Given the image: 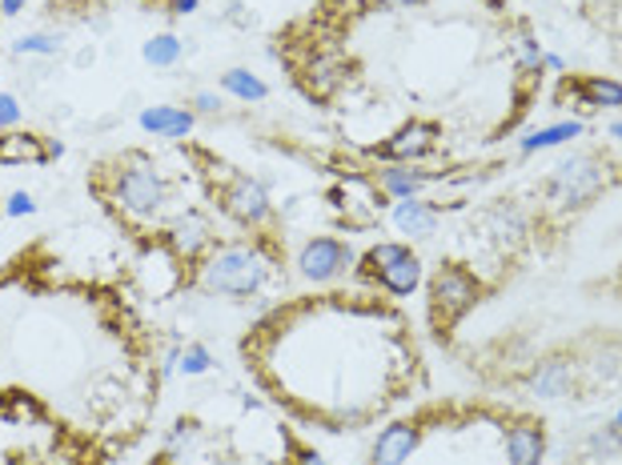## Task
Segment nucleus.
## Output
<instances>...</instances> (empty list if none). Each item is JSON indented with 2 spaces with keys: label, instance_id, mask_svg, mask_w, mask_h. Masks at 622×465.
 I'll return each mask as SVG.
<instances>
[{
  "label": "nucleus",
  "instance_id": "1",
  "mask_svg": "<svg viewBox=\"0 0 622 465\" xmlns=\"http://www.w3.org/2000/svg\"><path fill=\"white\" fill-rule=\"evenodd\" d=\"M273 273V257L261 245L237 241V245H221L217 253H209L201 265V289L217 293V297H253Z\"/></svg>",
  "mask_w": 622,
  "mask_h": 465
},
{
  "label": "nucleus",
  "instance_id": "2",
  "mask_svg": "<svg viewBox=\"0 0 622 465\" xmlns=\"http://www.w3.org/2000/svg\"><path fill=\"white\" fill-rule=\"evenodd\" d=\"M362 277L374 282L377 289L394 293V297H410V293L422 285V261L410 245H397V241H382L362 257Z\"/></svg>",
  "mask_w": 622,
  "mask_h": 465
},
{
  "label": "nucleus",
  "instance_id": "3",
  "mask_svg": "<svg viewBox=\"0 0 622 465\" xmlns=\"http://www.w3.org/2000/svg\"><path fill=\"white\" fill-rule=\"evenodd\" d=\"M607 169L602 161L587 157V152H570L567 161L554 165V173L547 177V201L554 209H582L599 197Z\"/></svg>",
  "mask_w": 622,
  "mask_h": 465
},
{
  "label": "nucleus",
  "instance_id": "4",
  "mask_svg": "<svg viewBox=\"0 0 622 465\" xmlns=\"http://www.w3.org/2000/svg\"><path fill=\"white\" fill-rule=\"evenodd\" d=\"M113 201L121 205V213L149 221L169 201V184H165L162 169H153L149 161H133L113 177Z\"/></svg>",
  "mask_w": 622,
  "mask_h": 465
},
{
  "label": "nucleus",
  "instance_id": "5",
  "mask_svg": "<svg viewBox=\"0 0 622 465\" xmlns=\"http://www.w3.org/2000/svg\"><path fill=\"white\" fill-rule=\"evenodd\" d=\"M478 293H483L478 277L470 270H462V265H442L434 273V282H429V317L438 325V334L442 329H454L462 317L470 314Z\"/></svg>",
  "mask_w": 622,
  "mask_h": 465
},
{
  "label": "nucleus",
  "instance_id": "6",
  "mask_svg": "<svg viewBox=\"0 0 622 465\" xmlns=\"http://www.w3.org/2000/svg\"><path fill=\"white\" fill-rule=\"evenodd\" d=\"M354 265H357V253L338 237H313V241H305L298 253V273L313 285L338 282V277H345Z\"/></svg>",
  "mask_w": 622,
  "mask_h": 465
},
{
  "label": "nucleus",
  "instance_id": "7",
  "mask_svg": "<svg viewBox=\"0 0 622 465\" xmlns=\"http://www.w3.org/2000/svg\"><path fill=\"white\" fill-rule=\"evenodd\" d=\"M221 201H226V213L241 225H266L273 216V201H269L266 184L253 181V177H234Z\"/></svg>",
  "mask_w": 622,
  "mask_h": 465
},
{
  "label": "nucleus",
  "instance_id": "8",
  "mask_svg": "<svg viewBox=\"0 0 622 465\" xmlns=\"http://www.w3.org/2000/svg\"><path fill=\"white\" fill-rule=\"evenodd\" d=\"M442 129L434 125V120H410L406 129H397L394 137H390L386 145H374V157H382V161H394V165H406V161H418V157H426L434 145H438Z\"/></svg>",
  "mask_w": 622,
  "mask_h": 465
},
{
  "label": "nucleus",
  "instance_id": "9",
  "mask_svg": "<svg viewBox=\"0 0 622 465\" xmlns=\"http://www.w3.org/2000/svg\"><path fill=\"white\" fill-rule=\"evenodd\" d=\"M61 141H49L41 145L37 133H9V137H0V165L9 169V165H49L53 157H61Z\"/></svg>",
  "mask_w": 622,
  "mask_h": 465
},
{
  "label": "nucleus",
  "instance_id": "10",
  "mask_svg": "<svg viewBox=\"0 0 622 465\" xmlns=\"http://www.w3.org/2000/svg\"><path fill=\"white\" fill-rule=\"evenodd\" d=\"M169 245L177 250V257H197L214 245V225L205 213H182L169 221Z\"/></svg>",
  "mask_w": 622,
  "mask_h": 465
},
{
  "label": "nucleus",
  "instance_id": "11",
  "mask_svg": "<svg viewBox=\"0 0 622 465\" xmlns=\"http://www.w3.org/2000/svg\"><path fill=\"white\" fill-rule=\"evenodd\" d=\"M418 450V425L394 422L377 433L374 442V465H406Z\"/></svg>",
  "mask_w": 622,
  "mask_h": 465
},
{
  "label": "nucleus",
  "instance_id": "12",
  "mask_svg": "<svg viewBox=\"0 0 622 465\" xmlns=\"http://www.w3.org/2000/svg\"><path fill=\"white\" fill-rule=\"evenodd\" d=\"M547 457V433L542 425L522 422L506 430V465H542Z\"/></svg>",
  "mask_w": 622,
  "mask_h": 465
},
{
  "label": "nucleus",
  "instance_id": "13",
  "mask_svg": "<svg viewBox=\"0 0 622 465\" xmlns=\"http://www.w3.org/2000/svg\"><path fill=\"white\" fill-rule=\"evenodd\" d=\"M141 129L149 133V137H165V141H182L194 133V113H185V108H173V105H149L141 113Z\"/></svg>",
  "mask_w": 622,
  "mask_h": 465
},
{
  "label": "nucleus",
  "instance_id": "14",
  "mask_svg": "<svg viewBox=\"0 0 622 465\" xmlns=\"http://www.w3.org/2000/svg\"><path fill=\"white\" fill-rule=\"evenodd\" d=\"M526 390L535 393V398L542 401H554V398H567L570 390H574V369L567 366V361H538L535 373H530V381H526Z\"/></svg>",
  "mask_w": 622,
  "mask_h": 465
},
{
  "label": "nucleus",
  "instance_id": "15",
  "mask_svg": "<svg viewBox=\"0 0 622 465\" xmlns=\"http://www.w3.org/2000/svg\"><path fill=\"white\" fill-rule=\"evenodd\" d=\"M394 225H397V233L422 241L438 229V209L429 205V201H418V197H406V201H397V209H394Z\"/></svg>",
  "mask_w": 622,
  "mask_h": 465
},
{
  "label": "nucleus",
  "instance_id": "16",
  "mask_svg": "<svg viewBox=\"0 0 622 465\" xmlns=\"http://www.w3.org/2000/svg\"><path fill=\"white\" fill-rule=\"evenodd\" d=\"M570 93L587 108H622V85L611 76H587L579 85H570Z\"/></svg>",
  "mask_w": 622,
  "mask_h": 465
},
{
  "label": "nucleus",
  "instance_id": "17",
  "mask_svg": "<svg viewBox=\"0 0 622 465\" xmlns=\"http://www.w3.org/2000/svg\"><path fill=\"white\" fill-rule=\"evenodd\" d=\"M429 184V173L422 169H406V165H394V169H382V189L397 201H406V197H418L422 189Z\"/></svg>",
  "mask_w": 622,
  "mask_h": 465
},
{
  "label": "nucleus",
  "instance_id": "18",
  "mask_svg": "<svg viewBox=\"0 0 622 465\" xmlns=\"http://www.w3.org/2000/svg\"><path fill=\"white\" fill-rule=\"evenodd\" d=\"M221 88H226L229 97L246 101V105H258V101L269 97V85L258 73H249V68H229V73L221 76Z\"/></svg>",
  "mask_w": 622,
  "mask_h": 465
},
{
  "label": "nucleus",
  "instance_id": "19",
  "mask_svg": "<svg viewBox=\"0 0 622 465\" xmlns=\"http://www.w3.org/2000/svg\"><path fill=\"white\" fill-rule=\"evenodd\" d=\"M486 225H490L494 237L502 241H518L526 233V213L515 205V201H498V205L486 213Z\"/></svg>",
  "mask_w": 622,
  "mask_h": 465
},
{
  "label": "nucleus",
  "instance_id": "20",
  "mask_svg": "<svg viewBox=\"0 0 622 465\" xmlns=\"http://www.w3.org/2000/svg\"><path fill=\"white\" fill-rule=\"evenodd\" d=\"M182 53H185L182 36H173V33L149 36V41H145V49H141V56H145L153 68H173L177 61H182Z\"/></svg>",
  "mask_w": 622,
  "mask_h": 465
},
{
  "label": "nucleus",
  "instance_id": "21",
  "mask_svg": "<svg viewBox=\"0 0 622 465\" xmlns=\"http://www.w3.org/2000/svg\"><path fill=\"white\" fill-rule=\"evenodd\" d=\"M582 133V120H558V125H547V129H538L535 137H526L522 149L526 152H538V149H554V145H567L574 141Z\"/></svg>",
  "mask_w": 622,
  "mask_h": 465
},
{
  "label": "nucleus",
  "instance_id": "22",
  "mask_svg": "<svg viewBox=\"0 0 622 465\" xmlns=\"http://www.w3.org/2000/svg\"><path fill=\"white\" fill-rule=\"evenodd\" d=\"M310 73H313V81H310L313 97H330L333 88L342 85V65H338V61H330V56H313Z\"/></svg>",
  "mask_w": 622,
  "mask_h": 465
},
{
  "label": "nucleus",
  "instance_id": "23",
  "mask_svg": "<svg viewBox=\"0 0 622 465\" xmlns=\"http://www.w3.org/2000/svg\"><path fill=\"white\" fill-rule=\"evenodd\" d=\"M61 44L65 41H61L56 33H29L12 44V53L17 56H56L61 53Z\"/></svg>",
  "mask_w": 622,
  "mask_h": 465
},
{
  "label": "nucleus",
  "instance_id": "24",
  "mask_svg": "<svg viewBox=\"0 0 622 465\" xmlns=\"http://www.w3.org/2000/svg\"><path fill=\"white\" fill-rule=\"evenodd\" d=\"M622 454V430L602 425L587 437V457H619Z\"/></svg>",
  "mask_w": 622,
  "mask_h": 465
},
{
  "label": "nucleus",
  "instance_id": "25",
  "mask_svg": "<svg viewBox=\"0 0 622 465\" xmlns=\"http://www.w3.org/2000/svg\"><path fill=\"white\" fill-rule=\"evenodd\" d=\"M177 366H182L185 378H201V373L214 369V353H209L205 346H185L182 358H177Z\"/></svg>",
  "mask_w": 622,
  "mask_h": 465
},
{
  "label": "nucleus",
  "instance_id": "26",
  "mask_svg": "<svg viewBox=\"0 0 622 465\" xmlns=\"http://www.w3.org/2000/svg\"><path fill=\"white\" fill-rule=\"evenodd\" d=\"M21 120V101L12 93H0V129H12Z\"/></svg>",
  "mask_w": 622,
  "mask_h": 465
},
{
  "label": "nucleus",
  "instance_id": "27",
  "mask_svg": "<svg viewBox=\"0 0 622 465\" xmlns=\"http://www.w3.org/2000/svg\"><path fill=\"white\" fill-rule=\"evenodd\" d=\"M4 213H9V216H29V213H37L33 193H12V197H9V205H4Z\"/></svg>",
  "mask_w": 622,
  "mask_h": 465
},
{
  "label": "nucleus",
  "instance_id": "28",
  "mask_svg": "<svg viewBox=\"0 0 622 465\" xmlns=\"http://www.w3.org/2000/svg\"><path fill=\"white\" fill-rule=\"evenodd\" d=\"M197 108H201V113H217V108H221V97H217V93H209V88H205V93H197V101H194Z\"/></svg>",
  "mask_w": 622,
  "mask_h": 465
},
{
  "label": "nucleus",
  "instance_id": "29",
  "mask_svg": "<svg viewBox=\"0 0 622 465\" xmlns=\"http://www.w3.org/2000/svg\"><path fill=\"white\" fill-rule=\"evenodd\" d=\"M298 465H330V462H325V457L318 454V450H301V454H298Z\"/></svg>",
  "mask_w": 622,
  "mask_h": 465
},
{
  "label": "nucleus",
  "instance_id": "30",
  "mask_svg": "<svg viewBox=\"0 0 622 465\" xmlns=\"http://www.w3.org/2000/svg\"><path fill=\"white\" fill-rule=\"evenodd\" d=\"M24 4H29V0H0V12H4V17H17Z\"/></svg>",
  "mask_w": 622,
  "mask_h": 465
},
{
  "label": "nucleus",
  "instance_id": "31",
  "mask_svg": "<svg viewBox=\"0 0 622 465\" xmlns=\"http://www.w3.org/2000/svg\"><path fill=\"white\" fill-rule=\"evenodd\" d=\"M377 4H386V9H418L426 0H377Z\"/></svg>",
  "mask_w": 622,
  "mask_h": 465
},
{
  "label": "nucleus",
  "instance_id": "32",
  "mask_svg": "<svg viewBox=\"0 0 622 465\" xmlns=\"http://www.w3.org/2000/svg\"><path fill=\"white\" fill-rule=\"evenodd\" d=\"M173 12H177V17H189V12H197V0H173Z\"/></svg>",
  "mask_w": 622,
  "mask_h": 465
},
{
  "label": "nucleus",
  "instance_id": "33",
  "mask_svg": "<svg viewBox=\"0 0 622 465\" xmlns=\"http://www.w3.org/2000/svg\"><path fill=\"white\" fill-rule=\"evenodd\" d=\"M542 65H547V68H554V73H562V56L547 53V56H542Z\"/></svg>",
  "mask_w": 622,
  "mask_h": 465
},
{
  "label": "nucleus",
  "instance_id": "34",
  "mask_svg": "<svg viewBox=\"0 0 622 465\" xmlns=\"http://www.w3.org/2000/svg\"><path fill=\"white\" fill-rule=\"evenodd\" d=\"M611 137H619V141H622V120H614V125H611Z\"/></svg>",
  "mask_w": 622,
  "mask_h": 465
},
{
  "label": "nucleus",
  "instance_id": "35",
  "mask_svg": "<svg viewBox=\"0 0 622 465\" xmlns=\"http://www.w3.org/2000/svg\"><path fill=\"white\" fill-rule=\"evenodd\" d=\"M611 425H614V430H622V410L614 413V422H611Z\"/></svg>",
  "mask_w": 622,
  "mask_h": 465
},
{
  "label": "nucleus",
  "instance_id": "36",
  "mask_svg": "<svg viewBox=\"0 0 622 465\" xmlns=\"http://www.w3.org/2000/svg\"><path fill=\"white\" fill-rule=\"evenodd\" d=\"M149 465H165V462H162V457H157V462H149Z\"/></svg>",
  "mask_w": 622,
  "mask_h": 465
}]
</instances>
